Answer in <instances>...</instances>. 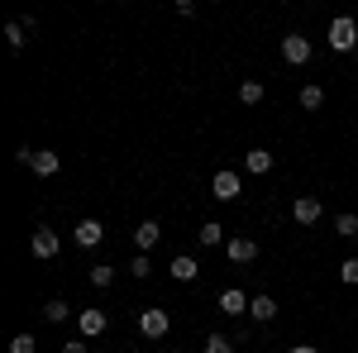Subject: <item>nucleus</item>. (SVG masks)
Segmentation results:
<instances>
[{
    "label": "nucleus",
    "mask_w": 358,
    "mask_h": 353,
    "mask_svg": "<svg viewBox=\"0 0 358 353\" xmlns=\"http://www.w3.org/2000/svg\"><path fill=\"white\" fill-rule=\"evenodd\" d=\"M15 158H20V163H24V167H34L38 177H53L57 167H62V158H57L53 148H20Z\"/></svg>",
    "instance_id": "nucleus-1"
},
{
    "label": "nucleus",
    "mask_w": 358,
    "mask_h": 353,
    "mask_svg": "<svg viewBox=\"0 0 358 353\" xmlns=\"http://www.w3.org/2000/svg\"><path fill=\"white\" fill-rule=\"evenodd\" d=\"M330 48H334V53H354V48H358V24L349 20V15L330 20Z\"/></svg>",
    "instance_id": "nucleus-2"
},
{
    "label": "nucleus",
    "mask_w": 358,
    "mask_h": 353,
    "mask_svg": "<svg viewBox=\"0 0 358 353\" xmlns=\"http://www.w3.org/2000/svg\"><path fill=\"white\" fill-rule=\"evenodd\" d=\"M167 329H172V320H167V310H158V305H148V310L138 315V334H143V339H163Z\"/></svg>",
    "instance_id": "nucleus-3"
},
{
    "label": "nucleus",
    "mask_w": 358,
    "mask_h": 353,
    "mask_svg": "<svg viewBox=\"0 0 358 353\" xmlns=\"http://www.w3.org/2000/svg\"><path fill=\"white\" fill-rule=\"evenodd\" d=\"M282 57H287L292 67H306V62H310V38H306V34H287V38H282Z\"/></svg>",
    "instance_id": "nucleus-4"
},
{
    "label": "nucleus",
    "mask_w": 358,
    "mask_h": 353,
    "mask_svg": "<svg viewBox=\"0 0 358 353\" xmlns=\"http://www.w3.org/2000/svg\"><path fill=\"white\" fill-rule=\"evenodd\" d=\"M239 172H229V167H220V172H215V182H210V196H215V201H239Z\"/></svg>",
    "instance_id": "nucleus-5"
},
{
    "label": "nucleus",
    "mask_w": 358,
    "mask_h": 353,
    "mask_svg": "<svg viewBox=\"0 0 358 353\" xmlns=\"http://www.w3.org/2000/svg\"><path fill=\"white\" fill-rule=\"evenodd\" d=\"M106 325H110V320H106V310H101V305H86L82 315H77V329H82V339H96V334H106Z\"/></svg>",
    "instance_id": "nucleus-6"
},
{
    "label": "nucleus",
    "mask_w": 358,
    "mask_h": 353,
    "mask_svg": "<svg viewBox=\"0 0 358 353\" xmlns=\"http://www.w3.org/2000/svg\"><path fill=\"white\" fill-rule=\"evenodd\" d=\"M320 210H325L320 196H296V201H292V219H296V224H315Z\"/></svg>",
    "instance_id": "nucleus-7"
},
{
    "label": "nucleus",
    "mask_w": 358,
    "mask_h": 353,
    "mask_svg": "<svg viewBox=\"0 0 358 353\" xmlns=\"http://www.w3.org/2000/svg\"><path fill=\"white\" fill-rule=\"evenodd\" d=\"M158 239H163V224H158V219H143V224L134 229V244H138V253H148V248L158 244Z\"/></svg>",
    "instance_id": "nucleus-8"
},
{
    "label": "nucleus",
    "mask_w": 358,
    "mask_h": 353,
    "mask_svg": "<svg viewBox=\"0 0 358 353\" xmlns=\"http://www.w3.org/2000/svg\"><path fill=\"white\" fill-rule=\"evenodd\" d=\"M101 239H106V224H101V219H82V224H77V244L82 248H96Z\"/></svg>",
    "instance_id": "nucleus-9"
},
{
    "label": "nucleus",
    "mask_w": 358,
    "mask_h": 353,
    "mask_svg": "<svg viewBox=\"0 0 358 353\" xmlns=\"http://www.w3.org/2000/svg\"><path fill=\"white\" fill-rule=\"evenodd\" d=\"M29 248H34V258H53V253H57V234H53V229H34Z\"/></svg>",
    "instance_id": "nucleus-10"
},
{
    "label": "nucleus",
    "mask_w": 358,
    "mask_h": 353,
    "mask_svg": "<svg viewBox=\"0 0 358 353\" xmlns=\"http://www.w3.org/2000/svg\"><path fill=\"white\" fill-rule=\"evenodd\" d=\"M224 253H229V263H253V258H258V244H253V239H229Z\"/></svg>",
    "instance_id": "nucleus-11"
},
{
    "label": "nucleus",
    "mask_w": 358,
    "mask_h": 353,
    "mask_svg": "<svg viewBox=\"0 0 358 353\" xmlns=\"http://www.w3.org/2000/svg\"><path fill=\"white\" fill-rule=\"evenodd\" d=\"M248 315H253L258 325H268V320H273V315H277V301H273V296H263V291H258V296L248 301Z\"/></svg>",
    "instance_id": "nucleus-12"
},
{
    "label": "nucleus",
    "mask_w": 358,
    "mask_h": 353,
    "mask_svg": "<svg viewBox=\"0 0 358 353\" xmlns=\"http://www.w3.org/2000/svg\"><path fill=\"white\" fill-rule=\"evenodd\" d=\"M244 167L253 172V177H263V172H273V153H268V148H248V153H244Z\"/></svg>",
    "instance_id": "nucleus-13"
},
{
    "label": "nucleus",
    "mask_w": 358,
    "mask_h": 353,
    "mask_svg": "<svg viewBox=\"0 0 358 353\" xmlns=\"http://www.w3.org/2000/svg\"><path fill=\"white\" fill-rule=\"evenodd\" d=\"M172 277H177V282H196V272H201V263H196V258H187V253H177V258H172Z\"/></svg>",
    "instance_id": "nucleus-14"
},
{
    "label": "nucleus",
    "mask_w": 358,
    "mask_h": 353,
    "mask_svg": "<svg viewBox=\"0 0 358 353\" xmlns=\"http://www.w3.org/2000/svg\"><path fill=\"white\" fill-rule=\"evenodd\" d=\"M220 310H224V315H244V310H248V296L229 287V291H220Z\"/></svg>",
    "instance_id": "nucleus-15"
},
{
    "label": "nucleus",
    "mask_w": 358,
    "mask_h": 353,
    "mask_svg": "<svg viewBox=\"0 0 358 353\" xmlns=\"http://www.w3.org/2000/svg\"><path fill=\"white\" fill-rule=\"evenodd\" d=\"M5 43H10V48L20 53V48L29 43V24H20V20H10V24H5Z\"/></svg>",
    "instance_id": "nucleus-16"
},
{
    "label": "nucleus",
    "mask_w": 358,
    "mask_h": 353,
    "mask_svg": "<svg viewBox=\"0 0 358 353\" xmlns=\"http://www.w3.org/2000/svg\"><path fill=\"white\" fill-rule=\"evenodd\" d=\"M220 239H224L220 224H201V229H196V244L201 248H220Z\"/></svg>",
    "instance_id": "nucleus-17"
},
{
    "label": "nucleus",
    "mask_w": 358,
    "mask_h": 353,
    "mask_svg": "<svg viewBox=\"0 0 358 353\" xmlns=\"http://www.w3.org/2000/svg\"><path fill=\"white\" fill-rule=\"evenodd\" d=\"M334 234H339V239H354V234H358V215H354V210H344V215L334 219Z\"/></svg>",
    "instance_id": "nucleus-18"
},
{
    "label": "nucleus",
    "mask_w": 358,
    "mask_h": 353,
    "mask_svg": "<svg viewBox=\"0 0 358 353\" xmlns=\"http://www.w3.org/2000/svg\"><path fill=\"white\" fill-rule=\"evenodd\" d=\"M325 106V91L320 86H301V110H320Z\"/></svg>",
    "instance_id": "nucleus-19"
},
{
    "label": "nucleus",
    "mask_w": 358,
    "mask_h": 353,
    "mask_svg": "<svg viewBox=\"0 0 358 353\" xmlns=\"http://www.w3.org/2000/svg\"><path fill=\"white\" fill-rule=\"evenodd\" d=\"M43 320H48V325H62V320H67V301H48V305H43Z\"/></svg>",
    "instance_id": "nucleus-20"
},
{
    "label": "nucleus",
    "mask_w": 358,
    "mask_h": 353,
    "mask_svg": "<svg viewBox=\"0 0 358 353\" xmlns=\"http://www.w3.org/2000/svg\"><path fill=\"white\" fill-rule=\"evenodd\" d=\"M239 101H244V106H258V101H263V82H244L239 86Z\"/></svg>",
    "instance_id": "nucleus-21"
},
{
    "label": "nucleus",
    "mask_w": 358,
    "mask_h": 353,
    "mask_svg": "<svg viewBox=\"0 0 358 353\" xmlns=\"http://www.w3.org/2000/svg\"><path fill=\"white\" fill-rule=\"evenodd\" d=\"M129 272H134L138 282H148V272H153V263H148V253H138L134 263H129Z\"/></svg>",
    "instance_id": "nucleus-22"
},
{
    "label": "nucleus",
    "mask_w": 358,
    "mask_h": 353,
    "mask_svg": "<svg viewBox=\"0 0 358 353\" xmlns=\"http://www.w3.org/2000/svg\"><path fill=\"white\" fill-rule=\"evenodd\" d=\"M34 349H38L34 334H15V339H10V353H34Z\"/></svg>",
    "instance_id": "nucleus-23"
},
{
    "label": "nucleus",
    "mask_w": 358,
    "mask_h": 353,
    "mask_svg": "<svg viewBox=\"0 0 358 353\" xmlns=\"http://www.w3.org/2000/svg\"><path fill=\"white\" fill-rule=\"evenodd\" d=\"M339 277H344L349 287H358V258H344V263H339Z\"/></svg>",
    "instance_id": "nucleus-24"
},
{
    "label": "nucleus",
    "mask_w": 358,
    "mask_h": 353,
    "mask_svg": "<svg viewBox=\"0 0 358 353\" xmlns=\"http://www.w3.org/2000/svg\"><path fill=\"white\" fill-rule=\"evenodd\" d=\"M115 282V268H91V287H110Z\"/></svg>",
    "instance_id": "nucleus-25"
},
{
    "label": "nucleus",
    "mask_w": 358,
    "mask_h": 353,
    "mask_svg": "<svg viewBox=\"0 0 358 353\" xmlns=\"http://www.w3.org/2000/svg\"><path fill=\"white\" fill-rule=\"evenodd\" d=\"M206 353H234V349H229V339H220V334H210V339H206Z\"/></svg>",
    "instance_id": "nucleus-26"
},
{
    "label": "nucleus",
    "mask_w": 358,
    "mask_h": 353,
    "mask_svg": "<svg viewBox=\"0 0 358 353\" xmlns=\"http://www.w3.org/2000/svg\"><path fill=\"white\" fill-rule=\"evenodd\" d=\"M62 353H86V339H72V344H62Z\"/></svg>",
    "instance_id": "nucleus-27"
},
{
    "label": "nucleus",
    "mask_w": 358,
    "mask_h": 353,
    "mask_svg": "<svg viewBox=\"0 0 358 353\" xmlns=\"http://www.w3.org/2000/svg\"><path fill=\"white\" fill-rule=\"evenodd\" d=\"M287 353H320V349H315V344H292Z\"/></svg>",
    "instance_id": "nucleus-28"
},
{
    "label": "nucleus",
    "mask_w": 358,
    "mask_h": 353,
    "mask_svg": "<svg viewBox=\"0 0 358 353\" xmlns=\"http://www.w3.org/2000/svg\"><path fill=\"white\" fill-rule=\"evenodd\" d=\"M167 353H177V349H167Z\"/></svg>",
    "instance_id": "nucleus-29"
},
{
    "label": "nucleus",
    "mask_w": 358,
    "mask_h": 353,
    "mask_svg": "<svg viewBox=\"0 0 358 353\" xmlns=\"http://www.w3.org/2000/svg\"><path fill=\"white\" fill-rule=\"evenodd\" d=\"M134 353H143V349H134Z\"/></svg>",
    "instance_id": "nucleus-30"
}]
</instances>
